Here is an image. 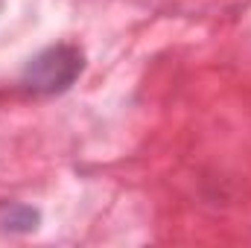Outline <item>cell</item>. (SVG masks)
Wrapping results in <instances>:
<instances>
[{
    "mask_svg": "<svg viewBox=\"0 0 251 248\" xmlns=\"http://www.w3.org/2000/svg\"><path fill=\"white\" fill-rule=\"evenodd\" d=\"M82 67H85V53L76 44H53L24 67L21 82L29 94L53 97L67 91L79 79Z\"/></svg>",
    "mask_w": 251,
    "mask_h": 248,
    "instance_id": "obj_1",
    "label": "cell"
}]
</instances>
